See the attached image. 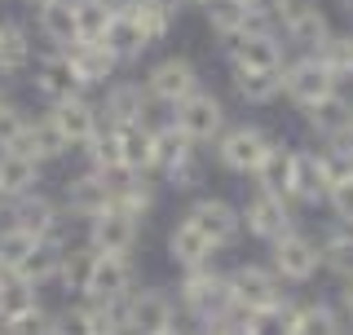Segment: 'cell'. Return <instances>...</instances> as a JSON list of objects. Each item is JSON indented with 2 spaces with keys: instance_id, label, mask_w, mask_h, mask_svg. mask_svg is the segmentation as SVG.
<instances>
[{
  "instance_id": "6da1fadb",
  "label": "cell",
  "mask_w": 353,
  "mask_h": 335,
  "mask_svg": "<svg viewBox=\"0 0 353 335\" xmlns=\"http://www.w3.org/2000/svg\"><path fill=\"white\" fill-rule=\"evenodd\" d=\"M176 309H181L185 322H194V327H212V322L234 314L225 274L216 270V261L199 265V270H181V283H176Z\"/></svg>"
},
{
  "instance_id": "7a4b0ae2",
  "label": "cell",
  "mask_w": 353,
  "mask_h": 335,
  "mask_svg": "<svg viewBox=\"0 0 353 335\" xmlns=\"http://www.w3.org/2000/svg\"><path fill=\"white\" fill-rule=\"evenodd\" d=\"M270 146H274V132L265 124H248V119H243V124H225V132L212 141V154L225 172L252 176L261 168V159L270 154Z\"/></svg>"
},
{
  "instance_id": "3957f363",
  "label": "cell",
  "mask_w": 353,
  "mask_h": 335,
  "mask_svg": "<svg viewBox=\"0 0 353 335\" xmlns=\"http://www.w3.org/2000/svg\"><path fill=\"white\" fill-rule=\"evenodd\" d=\"M287 58H292V44L283 40L279 27H248L225 44L230 71H283Z\"/></svg>"
},
{
  "instance_id": "277c9868",
  "label": "cell",
  "mask_w": 353,
  "mask_h": 335,
  "mask_svg": "<svg viewBox=\"0 0 353 335\" xmlns=\"http://www.w3.org/2000/svg\"><path fill=\"white\" fill-rule=\"evenodd\" d=\"M270 270L292 287H305L323 274V243L305 230H287L283 238L270 243Z\"/></svg>"
},
{
  "instance_id": "5b68a950",
  "label": "cell",
  "mask_w": 353,
  "mask_h": 335,
  "mask_svg": "<svg viewBox=\"0 0 353 335\" xmlns=\"http://www.w3.org/2000/svg\"><path fill=\"white\" fill-rule=\"evenodd\" d=\"M141 88H146L150 106H168L172 110L176 102H185V97H190L194 88H203V84H199V66L190 58H181V53H163V58H154L146 66Z\"/></svg>"
},
{
  "instance_id": "8992f818",
  "label": "cell",
  "mask_w": 353,
  "mask_h": 335,
  "mask_svg": "<svg viewBox=\"0 0 353 335\" xmlns=\"http://www.w3.org/2000/svg\"><path fill=\"white\" fill-rule=\"evenodd\" d=\"M336 88H345V84L336 80V71H331L318 53H296V58H287V66H283V97L296 110L323 102L327 93H336Z\"/></svg>"
},
{
  "instance_id": "52a82bcc",
  "label": "cell",
  "mask_w": 353,
  "mask_h": 335,
  "mask_svg": "<svg viewBox=\"0 0 353 335\" xmlns=\"http://www.w3.org/2000/svg\"><path fill=\"white\" fill-rule=\"evenodd\" d=\"M225 287H230V305H234V314H256V309L274 305V300H283V278L270 270V265L261 261H243L234 270H225Z\"/></svg>"
},
{
  "instance_id": "ba28073f",
  "label": "cell",
  "mask_w": 353,
  "mask_h": 335,
  "mask_svg": "<svg viewBox=\"0 0 353 335\" xmlns=\"http://www.w3.org/2000/svg\"><path fill=\"white\" fill-rule=\"evenodd\" d=\"M168 119L194 141V146H212L221 132H225V124H230L225 102H221L212 88H194L185 102H176V106H172V115H168Z\"/></svg>"
},
{
  "instance_id": "9c48e42d",
  "label": "cell",
  "mask_w": 353,
  "mask_h": 335,
  "mask_svg": "<svg viewBox=\"0 0 353 335\" xmlns=\"http://www.w3.org/2000/svg\"><path fill=\"white\" fill-rule=\"evenodd\" d=\"M84 243L102 256H132L141 243V216H132L119 203H110L93 221H84Z\"/></svg>"
},
{
  "instance_id": "30bf717a",
  "label": "cell",
  "mask_w": 353,
  "mask_h": 335,
  "mask_svg": "<svg viewBox=\"0 0 353 335\" xmlns=\"http://www.w3.org/2000/svg\"><path fill=\"white\" fill-rule=\"evenodd\" d=\"M239 216H243V234L265 243V247H270L274 238H283L287 230H296L292 203H287L283 194H270V190H252L239 203Z\"/></svg>"
},
{
  "instance_id": "8fae6325",
  "label": "cell",
  "mask_w": 353,
  "mask_h": 335,
  "mask_svg": "<svg viewBox=\"0 0 353 335\" xmlns=\"http://www.w3.org/2000/svg\"><path fill=\"white\" fill-rule=\"evenodd\" d=\"M176 322V296L163 287H132L124 296V331L128 335H163Z\"/></svg>"
},
{
  "instance_id": "7c38bea8",
  "label": "cell",
  "mask_w": 353,
  "mask_h": 335,
  "mask_svg": "<svg viewBox=\"0 0 353 335\" xmlns=\"http://www.w3.org/2000/svg\"><path fill=\"white\" fill-rule=\"evenodd\" d=\"M185 221H194V225L208 234V243H212L216 252L234 247V243L243 238L239 203H230V199H221V194H199L194 203L185 207Z\"/></svg>"
},
{
  "instance_id": "4fadbf2b",
  "label": "cell",
  "mask_w": 353,
  "mask_h": 335,
  "mask_svg": "<svg viewBox=\"0 0 353 335\" xmlns=\"http://www.w3.org/2000/svg\"><path fill=\"white\" fill-rule=\"evenodd\" d=\"M279 31H283V40L292 44V49L318 53L331 40V31H336V27H331L327 9L318 5V0H292L287 14H283V22H279Z\"/></svg>"
},
{
  "instance_id": "5bb4252c",
  "label": "cell",
  "mask_w": 353,
  "mask_h": 335,
  "mask_svg": "<svg viewBox=\"0 0 353 335\" xmlns=\"http://www.w3.org/2000/svg\"><path fill=\"white\" fill-rule=\"evenodd\" d=\"M9 221L22 230H31L36 238H62V230H66V207L58 203V199H49L44 190H31V194H22V199H9Z\"/></svg>"
},
{
  "instance_id": "9a60e30c",
  "label": "cell",
  "mask_w": 353,
  "mask_h": 335,
  "mask_svg": "<svg viewBox=\"0 0 353 335\" xmlns=\"http://www.w3.org/2000/svg\"><path fill=\"white\" fill-rule=\"evenodd\" d=\"M31 88H36V97L49 102V106L84 93L80 75H75V66H71V53H62V49H49V53H40V58L31 62Z\"/></svg>"
},
{
  "instance_id": "2e32d148",
  "label": "cell",
  "mask_w": 353,
  "mask_h": 335,
  "mask_svg": "<svg viewBox=\"0 0 353 335\" xmlns=\"http://www.w3.org/2000/svg\"><path fill=\"white\" fill-rule=\"evenodd\" d=\"M49 119L58 124V132L66 137V146H71V150H84L88 141H93L97 132L106 128L97 102H93V97H84V93L66 97V102H53V106H49Z\"/></svg>"
},
{
  "instance_id": "e0dca14e",
  "label": "cell",
  "mask_w": 353,
  "mask_h": 335,
  "mask_svg": "<svg viewBox=\"0 0 353 335\" xmlns=\"http://www.w3.org/2000/svg\"><path fill=\"white\" fill-rule=\"evenodd\" d=\"M110 203H115V190H110V181L102 172H93V168L75 172L71 181L62 185V207H66V216H75V221H93L97 212H106Z\"/></svg>"
},
{
  "instance_id": "ac0fdd59",
  "label": "cell",
  "mask_w": 353,
  "mask_h": 335,
  "mask_svg": "<svg viewBox=\"0 0 353 335\" xmlns=\"http://www.w3.org/2000/svg\"><path fill=\"white\" fill-rule=\"evenodd\" d=\"M301 119H305V128L314 132L318 146H323V141H345L349 128H353V102L345 97V88H336V93L323 97V102L305 106Z\"/></svg>"
},
{
  "instance_id": "d6986e66",
  "label": "cell",
  "mask_w": 353,
  "mask_h": 335,
  "mask_svg": "<svg viewBox=\"0 0 353 335\" xmlns=\"http://www.w3.org/2000/svg\"><path fill=\"white\" fill-rule=\"evenodd\" d=\"M97 110H102V124H110V128L146 124L150 97H146V88H141V80H110L106 84V97L97 102Z\"/></svg>"
},
{
  "instance_id": "ffe728a7",
  "label": "cell",
  "mask_w": 353,
  "mask_h": 335,
  "mask_svg": "<svg viewBox=\"0 0 353 335\" xmlns=\"http://www.w3.org/2000/svg\"><path fill=\"white\" fill-rule=\"evenodd\" d=\"M132 287H137V270H132L128 256H102L97 252L88 287H84V300H124Z\"/></svg>"
},
{
  "instance_id": "44dd1931",
  "label": "cell",
  "mask_w": 353,
  "mask_h": 335,
  "mask_svg": "<svg viewBox=\"0 0 353 335\" xmlns=\"http://www.w3.org/2000/svg\"><path fill=\"white\" fill-rule=\"evenodd\" d=\"M66 53H71V66H75V75H80L84 88H106L110 80H119V71H124V62H119L102 40H80Z\"/></svg>"
},
{
  "instance_id": "7402d4cb",
  "label": "cell",
  "mask_w": 353,
  "mask_h": 335,
  "mask_svg": "<svg viewBox=\"0 0 353 335\" xmlns=\"http://www.w3.org/2000/svg\"><path fill=\"white\" fill-rule=\"evenodd\" d=\"M102 44H106V49L115 53V58L124 62V66H128V62H141V53H146V49H154V44H150V36L137 27V18L128 14V5H124V0H119V9L110 14Z\"/></svg>"
},
{
  "instance_id": "603a6c76",
  "label": "cell",
  "mask_w": 353,
  "mask_h": 335,
  "mask_svg": "<svg viewBox=\"0 0 353 335\" xmlns=\"http://www.w3.org/2000/svg\"><path fill=\"white\" fill-rule=\"evenodd\" d=\"M168 261L176 270H199V265H212L216 261V247L208 243V234L194 225V221H176L168 230Z\"/></svg>"
},
{
  "instance_id": "cb8c5ba5",
  "label": "cell",
  "mask_w": 353,
  "mask_h": 335,
  "mask_svg": "<svg viewBox=\"0 0 353 335\" xmlns=\"http://www.w3.org/2000/svg\"><path fill=\"white\" fill-rule=\"evenodd\" d=\"M62 252H66V243H58V238H40L36 247H31V252L18 261V270L9 274V278H18V283H27V287H36V292H40V287L58 283Z\"/></svg>"
},
{
  "instance_id": "d4e9b609",
  "label": "cell",
  "mask_w": 353,
  "mask_h": 335,
  "mask_svg": "<svg viewBox=\"0 0 353 335\" xmlns=\"http://www.w3.org/2000/svg\"><path fill=\"white\" fill-rule=\"evenodd\" d=\"M9 150H22V154H31L36 163H53V159H62V154H71V146H66V137L58 132V124H53L49 115H40V119H27L22 137H18Z\"/></svg>"
},
{
  "instance_id": "484cf974",
  "label": "cell",
  "mask_w": 353,
  "mask_h": 335,
  "mask_svg": "<svg viewBox=\"0 0 353 335\" xmlns=\"http://www.w3.org/2000/svg\"><path fill=\"white\" fill-rule=\"evenodd\" d=\"M292 168H296V146H287V141L274 137V146H270V154L261 159V168L252 172V181H256V190L283 194L287 203H292Z\"/></svg>"
},
{
  "instance_id": "4316f807",
  "label": "cell",
  "mask_w": 353,
  "mask_h": 335,
  "mask_svg": "<svg viewBox=\"0 0 353 335\" xmlns=\"http://www.w3.org/2000/svg\"><path fill=\"white\" fill-rule=\"evenodd\" d=\"M292 203H301V207H318V203H327V176H323V163H318V150H301V146H296Z\"/></svg>"
},
{
  "instance_id": "83f0119b",
  "label": "cell",
  "mask_w": 353,
  "mask_h": 335,
  "mask_svg": "<svg viewBox=\"0 0 353 335\" xmlns=\"http://www.w3.org/2000/svg\"><path fill=\"white\" fill-rule=\"evenodd\" d=\"M36 31L44 44H53V49H71V44H80V18H75V0H58V5L40 9L36 14Z\"/></svg>"
},
{
  "instance_id": "f1b7e54d",
  "label": "cell",
  "mask_w": 353,
  "mask_h": 335,
  "mask_svg": "<svg viewBox=\"0 0 353 335\" xmlns=\"http://www.w3.org/2000/svg\"><path fill=\"white\" fill-rule=\"evenodd\" d=\"M40 172H44V163H36L31 154H22V150H0V194L5 199H22V194H31V190H40Z\"/></svg>"
},
{
  "instance_id": "f546056e",
  "label": "cell",
  "mask_w": 353,
  "mask_h": 335,
  "mask_svg": "<svg viewBox=\"0 0 353 335\" xmlns=\"http://www.w3.org/2000/svg\"><path fill=\"white\" fill-rule=\"evenodd\" d=\"M203 18H208V31H212L221 44H230L234 36H243L248 27H256V22H252L248 0H208Z\"/></svg>"
},
{
  "instance_id": "4dcf8cb0",
  "label": "cell",
  "mask_w": 353,
  "mask_h": 335,
  "mask_svg": "<svg viewBox=\"0 0 353 335\" xmlns=\"http://www.w3.org/2000/svg\"><path fill=\"white\" fill-rule=\"evenodd\" d=\"M230 84L243 106H274L283 97V71H230Z\"/></svg>"
},
{
  "instance_id": "1f68e13d",
  "label": "cell",
  "mask_w": 353,
  "mask_h": 335,
  "mask_svg": "<svg viewBox=\"0 0 353 335\" xmlns=\"http://www.w3.org/2000/svg\"><path fill=\"white\" fill-rule=\"evenodd\" d=\"M36 62V44H31L22 22H0V75H22Z\"/></svg>"
},
{
  "instance_id": "d6a6232c",
  "label": "cell",
  "mask_w": 353,
  "mask_h": 335,
  "mask_svg": "<svg viewBox=\"0 0 353 335\" xmlns=\"http://www.w3.org/2000/svg\"><path fill=\"white\" fill-rule=\"evenodd\" d=\"M115 132H119V154H124L128 172H150V168H154V124H150V119H146V124H124Z\"/></svg>"
},
{
  "instance_id": "836d02e7",
  "label": "cell",
  "mask_w": 353,
  "mask_h": 335,
  "mask_svg": "<svg viewBox=\"0 0 353 335\" xmlns=\"http://www.w3.org/2000/svg\"><path fill=\"white\" fill-rule=\"evenodd\" d=\"M243 318H248V331L252 335H296V322H301V300L283 296V300L256 309V314H243Z\"/></svg>"
},
{
  "instance_id": "e575fe53",
  "label": "cell",
  "mask_w": 353,
  "mask_h": 335,
  "mask_svg": "<svg viewBox=\"0 0 353 335\" xmlns=\"http://www.w3.org/2000/svg\"><path fill=\"white\" fill-rule=\"evenodd\" d=\"M93 261L97 252L88 247V243H66L62 252V270H58V283L66 296H80L84 300V287H88V274H93Z\"/></svg>"
},
{
  "instance_id": "d590c367",
  "label": "cell",
  "mask_w": 353,
  "mask_h": 335,
  "mask_svg": "<svg viewBox=\"0 0 353 335\" xmlns=\"http://www.w3.org/2000/svg\"><path fill=\"white\" fill-rule=\"evenodd\" d=\"M323 270L336 278H353V225H331L323 230Z\"/></svg>"
},
{
  "instance_id": "8d00e7d4",
  "label": "cell",
  "mask_w": 353,
  "mask_h": 335,
  "mask_svg": "<svg viewBox=\"0 0 353 335\" xmlns=\"http://www.w3.org/2000/svg\"><path fill=\"white\" fill-rule=\"evenodd\" d=\"M296 335H349L345 331V314H340L331 300H301Z\"/></svg>"
},
{
  "instance_id": "74e56055",
  "label": "cell",
  "mask_w": 353,
  "mask_h": 335,
  "mask_svg": "<svg viewBox=\"0 0 353 335\" xmlns=\"http://www.w3.org/2000/svg\"><path fill=\"white\" fill-rule=\"evenodd\" d=\"M190 150H199V146H194V141H190V137H185L181 128L172 124V119H163V124H154V168H150V172L159 176L163 168H172L176 159H185Z\"/></svg>"
},
{
  "instance_id": "f35d334b",
  "label": "cell",
  "mask_w": 353,
  "mask_h": 335,
  "mask_svg": "<svg viewBox=\"0 0 353 335\" xmlns=\"http://www.w3.org/2000/svg\"><path fill=\"white\" fill-rule=\"evenodd\" d=\"M88 335H128L124 331V300H80Z\"/></svg>"
},
{
  "instance_id": "ab89813d",
  "label": "cell",
  "mask_w": 353,
  "mask_h": 335,
  "mask_svg": "<svg viewBox=\"0 0 353 335\" xmlns=\"http://www.w3.org/2000/svg\"><path fill=\"white\" fill-rule=\"evenodd\" d=\"M154 181L168 185V190H176V194H194V190L203 185V154L190 150L185 159H176L172 168H163V172L154 176Z\"/></svg>"
},
{
  "instance_id": "60d3db41",
  "label": "cell",
  "mask_w": 353,
  "mask_h": 335,
  "mask_svg": "<svg viewBox=\"0 0 353 335\" xmlns=\"http://www.w3.org/2000/svg\"><path fill=\"white\" fill-rule=\"evenodd\" d=\"M36 234L31 230H22V225H14V221H9V225H0V270L5 274H14L18 270V261L22 256H27L31 247H36Z\"/></svg>"
},
{
  "instance_id": "b9f144b4",
  "label": "cell",
  "mask_w": 353,
  "mask_h": 335,
  "mask_svg": "<svg viewBox=\"0 0 353 335\" xmlns=\"http://www.w3.org/2000/svg\"><path fill=\"white\" fill-rule=\"evenodd\" d=\"M318 58H323L331 71H336L340 84L353 80V31H331V40L318 49Z\"/></svg>"
},
{
  "instance_id": "7bdbcfd3",
  "label": "cell",
  "mask_w": 353,
  "mask_h": 335,
  "mask_svg": "<svg viewBox=\"0 0 353 335\" xmlns=\"http://www.w3.org/2000/svg\"><path fill=\"white\" fill-rule=\"evenodd\" d=\"M119 5L110 0H75V18H80V40H102L106 36V22Z\"/></svg>"
},
{
  "instance_id": "ee69618b",
  "label": "cell",
  "mask_w": 353,
  "mask_h": 335,
  "mask_svg": "<svg viewBox=\"0 0 353 335\" xmlns=\"http://www.w3.org/2000/svg\"><path fill=\"white\" fill-rule=\"evenodd\" d=\"M124 5H128V14L137 18V27H141V31L150 36V44H163V40H168V31H172V22H176L172 14H163V9H154L150 0H124Z\"/></svg>"
},
{
  "instance_id": "f6af8a7d",
  "label": "cell",
  "mask_w": 353,
  "mask_h": 335,
  "mask_svg": "<svg viewBox=\"0 0 353 335\" xmlns=\"http://www.w3.org/2000/svg\"><path fill=\"white\" fill-rule=\"evenodd\" d=\"M53 322V314L40 305H31V309H22V314H14V318H5L0 322V335H44V327Z\"/></svg>"
},
{
  "instance_id": "bcb514c9",
  "label": "cell",
  "mask_w": 353,
  "mask_h": 335,
  "mask_svg": "<svg viewBox=\"0 0 353 335\" xmlns=\"http://www.w3.org/2000/svg\"><path fill=\"white\" fill-rule=\"evenodd\" d=\"M31 305H36V287H27V283L5 274V283H0V322L22 314V309H31Z\"/></svg>"
},
{
  "instance_id": "7dc6e473",
  "label": "cell",
  "mask_w": 353,
  "mask_h": 335,
  "mask_svg": "<svg viewBox=\"0 0 353 335\" xmlns=\"http://www.w3.org/2000/svg\"><path fill=\"white\" fill-rule=\"evenodd\" d=\"M27 110H22L18 102H9L5 93H0V150L5 146H14V141L22 137V128H27Z\"/></svg>"
},
{
  "instance_id": "c3c4849f",
  "label": "cell",
  "mask_w": 353,
  "mask_h": 335,
  "mask_svg": "<svg viewBox=\"0 0 353 335\" xmlns=\"http://www.w3.org/2000/svg\"><path fill=\"white\" fill-rule=\"evenodd\" d=\"M327 212L340 225H353V176H345V181H336L327 190Z\"/></svg>"
},
{
  "instance_id": "681fc988",
  "label": "cell",
  "mask_w": 353,
  "mask_h": 335,
  "mask_svg": "<svg viewBox=\"0 0 353 335\" xmlns=\"http://www.w3.org/2000/svg\"><path fill=\"white\" fill-rule=\"evenodd\" d=\"M287 5H292V0H248L252 22H256V27H279L283 14H287Z\"/></svg>"
},
{
  "instance_id": "f907efd6",
  "label": "cell",
  "mask_w": 353,
  "mask_h": 335,
  "mask_svg": "<svg viewBox=\"0 0 353 335\" xmlns=\"http://www.w3.org/2000/svg\"><path fill=\"white\" fill-rule=\"evenodd\" d=\"M58 327L62 335H88V322H84V305H71L58 314Z\"/></svg>"
},
{
  "instance_id": "816d5d0a",
  "label": "cell",
  "mask_w": 353,
  "mask_h": 335,
  "mask_svg": "<svg viewBox=\"0 0 353 335\" xmlns=\"http://www.w3.org/2000/svg\"><path fill=\"white\" fill-rule=\"evenodd\" d=\"M212 335H252V331H248V318L243 314H230V318L212 322Z\"/></svg>"
},
{
  "instance_id": "f5cc1de1",
  "label": "cell",
  "mask_w": 353,
  "mask_h": 335,
  "mask_svg": "<svg viewBox=\"0 0 353 335\" xmlns=\"http://www.w3.org/2000/svg\"><path fill=\"white\" fill-rule=\"evenodd\" d=\"M336 309L345 318H353V278H340V292H336Z\"/></svg>"
},
{
  "instance_id": "db71d44e",
  "label": "cell",
  "mask_w": 353,
  "mask_h": 335,
  "mask_svg": "<svg viewBox=\"0 0 353 335\" xmlns=\"http://www.w3.org/2000/svg\"><path fill=\"white\" fill-rule=\"evenodd\" d=\"M150 5H154V9H163V14H172V18H176V14H181V9H185V0H150Z\"/></svg>"
},
{
  "instance_id": "11a10c76",
  "label": "cell",
  "mask_w": 353,
  "mask_h": 335,
  "mask_svg": "<svg viewBox=\"0 0 353 335\" xmlns=\"http://www.w3.org/2000/svg\"><path fill=\"white\" fill-rule=\"evenodd\" d=\"M163 335H194V322H181V318H176V322H172V327L163 331Z\"/></svg>"
},
{
  "instance_id": "9f6ffc18",
  "label": "cell",
  "mask_w": 353,
  "mask_h": 335,
  "mask_svg": "<svg viewBox=\"0 0 353 335\" xmlns=\"http://www.w3.org/2000/svg\"><path fill=\"white\" fill-rule=\"evenodd\" d=\"M22 5L31 9V14H40V9H49V5H58V0H22Z\"/></svg>"
},
{
  "instance_id": "6f0895ef",
  "label": "cell",
  "mask_w": 353,
  "mask_h": 335,
  "mask_svg": "<svg viewBox=\"0 0 353 335\" xmlns=\"http://www.w3.org/2000/svg\"><path fill=\"white\" fill-rule=\"evenodd\" d=\"M331 5H336V9H340V14H345V18L353 22V0H331Z\"/></svg>"
},
{
  "instance_id": "680465c9",
  "label": "cell",
  "mask_w": 353,
  "mask_h": 335,
  "mask_svg": "<svg viewBox=\"0 0 353 335\" xmlns=\"http://www.w3.org/2000/svg\"><path fill=\"white\" fill-rule=\"evenodd\" d=\"M44 335H62V327H58V314H53V322L44 327Z\"/></svg>"
},
{
  "instance_id": "91938a15",
  "label": "cell",
  "mask_w": 353,
  "mask_h": 335,
  "mask_svg": "<svg viewBox=\"0 0 353 335\" xmlns=\"http://www.w3.org/2000/svg\"><path fill=\"white\" fill-rule=\"evenodd\" d=\"M194 335H212V327H194Z\"/></svg>"
},
{
  "instance_id": "94428289",
  "label": "cell",
  "mask_w": 353,
  "mask_h": 335,
  "mask_svg": "<svg viewBox=\"0 0 353 335\" xmlns=\"http://www.w3.org/2000/svg\"><path fill=\"white\" fill-rule=\"evenodd\" d=\"M185 5H199V9H203V5H208V0H185Z\"/></svg>"
},
{
  "instance_id": "6125c7cd",
  "label": "cell",
  "mask_w": 353,
  "mask_h": 335,
  "mask_svg": "<svg viewBox=\"0 0 353 335\" xmlns=\"http://www.w3.org/2000/svg\"><path fill=\"white\" fill-rule=\"evenodd\" d=\"M5 207H9V199H5V194H0V212H5Z\"/></svg>"
},
{
  "instance_id": "be15d7a7",
  "label": "cell",
  "mask_w": 353,
  "mask_h": 335,
  "mask_svg": "<svg viewBox=\"0 0 353 335\" xmlns=\"http://www.w3.org/2000/svg\"><path fill=\"white\" fill-rule=\"evenodd\" d=\"M349 146H353V128H349Z\"/></svg>"
},
{
  "instance_id": "e7e4bbea",
  "label": "cell",
  "mask_w": 353,
  "mask_h": 335,
  "mask_svg": "<svg viewBox=\"0 0 353 335\" xmlns=\"http://www.w3.org/2000/svg\"><path fill=\"white\" fill-rule=\"evenodd\" d=\"M0 283H5V270H0Z\"/></svg>"
}]
</instances>
